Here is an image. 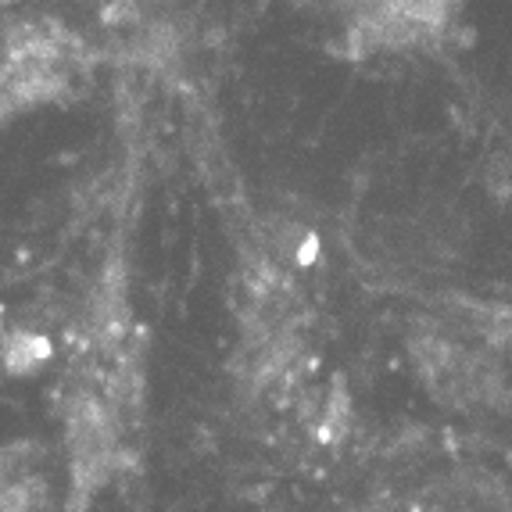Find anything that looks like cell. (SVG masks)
I'll use <instances>...</instances> for the list:
<instances>
[{"label":"cell","mask_w":512,"mask_h":512,"mask_svg":"<svg viewBox=\"0 0 512 512\" xmlns=\"http://www.w3.org/2000/svg\"><path fill=\"white\" fill-rule=\"evenodd\" d=\"M79 43L54 22H0V119L51 101L76 83Z\"/></svg>","instance_id":"cell-1"}]
</instances>
